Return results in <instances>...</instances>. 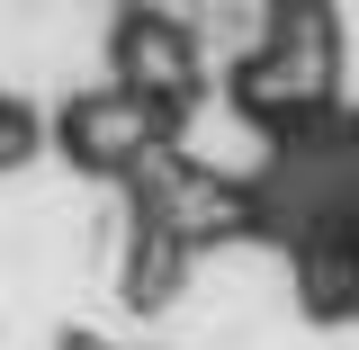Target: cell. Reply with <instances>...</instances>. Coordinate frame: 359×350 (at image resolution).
I'll return each instance as SVG.
<instances>
[{
  "label": "cell",
  "mask_w": 359,
  "mask_h": 350,
  "mask_svg": "<svg viewBox=\"0 0 359 350\" xmlns=\"http://www.w3.org/2000/svg\"><path fill=\"white\" fill-rule=\"evenodd\" d=\"M297 288L314 314H359V234H323L297 252Z\"/></svg>",
  "instance_id": "obj_3"
},
{
  "label": "cell",
  "mask_w": 359,
  "mask_h": 350,
  "mask_svg": "<svg viewBox=\"0 0 359 350\" xmlns=\"http://www.w3.org/2000/svg\"><path fill=\"white\" fill-rule=\"evenodd\" d=\"M27 153H36V117H27L18 99H0V171H18Z\"/></svg>",
  "instance_id": "obj_4"
},
{
  "label": "cell",
  "mask_w": 359,
  "mask_h": 350,
  "mask_svg": "<svg viewBox=\"0 0 359 350\" xmlns=\"http://www.w3.org/2000/svg\"><path fill=\"white\" fill-rule=\"evenodd\" d=\"M54 144H63V162H81V171L99 180H135L171 135H162V117L144 108V99H126V90H81V99H63V117H54Z\"/></svg>",
  "instance_id": "obj_2"
},
{
  "label": "cell",
  "mask_w": 359,
  "mask_h": 350,
  "mask_svg": "<svg viewBox=\"0 0 359 350\" xmlns=\"http://www.w3.org/2000/svg\"><path fill=\"white\" fill-rule=\"evenodd\" d=\"M108 81L126 90V99H144V108L162 117V135L180 144L189 108L207 99V63H198L189 18H180V9H153V0H135L126 18H117V36H108Z\"/></svg>",
  "instance_id": "obj_1"
}]
</instances>
